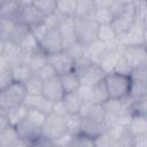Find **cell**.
<instances>
[{"label":"cell","mask_w":147,"mask_h":147,"mask_svg":"<svg viewBox=\"0 0 147 147\" xmlns=\"http://www.w3.org/2000/svg\"><path fill=\"white\" fill-rule=\"evenodd\" d=\"M107 131V125L105 121H99L94 118H82L80 134L94 138Z\"/></svg>","instance_id":"obj_14"},{"label":"cell","mask_w":147,"mask_h":147,"mask_svg":"<svg viewBox=\"0 0 147 147\" xmlns=\"http://www.w3.org/2000/svg\"><path fill=\"white\" fill-rule=\"evenodd\" d=\"M32 2L45 16H47L56 10V1L55 0H33Z\"/></svg>","instance_id":"obj_40"},{"label":"cell","mask_w":147,"mask_h":147,"mask_svg":"<svg viewBox=\"0 0 147 147\" xmlns=\"http://www.w3.org/2000/svg\"><path fill=\"white\" fill-rule=\"evenodd\" d=\"M62 52H64L75 62L76 60H78L79 57H82L85 54V47L83 45H80L78 41H75V42H71L70 45L65 46Z\"/></svg>","instance_id":"obj_38"},{"label":"cell","mask_w":147,"mask_h":147,"mask_svg":"<svg viewBox=\"0 0 147 147\" xmlns=\"http://www.w3.org/2000/svg\"><path fill=\"white\" fill-rule=\"evenodd\" d=\"M47 59H48V56L45 53H42L40 49H38L37 52L31 54V56L29 59V62H28V65L32 70V72L36 74L41 67H44L48 62Z\"/></svg>","instance_id":"obj_29"},{"label":"cell","mask_w":147,"mask_h":147,"mask_svg":"<svg viewBox=\"0 0 147 147\" xmlns=\"http://www.w3.org/2000/svg\"><path fill=\"white\" fill-rule=\"evenodd\" d=\"M119 56H121V49H108L107 48L106 53L99 61V65L105 71V74H109L115 70V67H116V63Z\"/></svg>","instance_id":"obj_16"},{"label":"cell","mask_w":147,"mask_h":147,"mask_svg":"<svg viewBox=\"0 0 147 147\" xmlns=\"http://www.w3.org/2000/svg\"><path fill=\"white\" fill-rule=\"evenodd\" d=\"M25 107L28 109H36L39 110L46 115H49L52 113V108H53V102L47 100L42 94H37V95H28L24 99Z\"/></svg>","instance_id":"obj_13"},{"label":"cell","mask_w":147,"mask_h":147,"mask_svg":"<svg viewBox=\"0 0 147 147\" xmlns=\"http://www.w3.org/2000/svg\"><path fill=\"white\" fill-rule=\"evenodd\" d=\"M46 117L47 115L39 111V110H36V109H28V114H26V117L25 119H28L30 123L39 126V127H42L45 121H46Z\"/></svg>","instance_id":"obj_42"},{"label":"cell","mask_w":147,"mask_h":147,"mask_svg":"<svg viewBox=\"0 0 147 147\" xmlns=\"http://www.w3.org/2000/svg\"><path fill=\"white\" fill-rule=\"evenodd\" d=\"M26 96V91L23 84L13 83L6 90L0 92V109L8 110L11 107L21 105L24 102Z\"/></svg>","instance_id":"obj_2"},{"label":"cell","mask_w":147,"mask_h":147,"mask_svg":"<svg viewBox=\"0 0 147 147\" xmlns=\"http://www.w3.org/2000/svg\"><path fill=\"white\" fill-rule=\"evenodd\" d=\"M18 9L20 1H0V17L13 18L16 21Z\"/></svg>","instance_id":"obj_26"},{"label":"cell","mask_w":147,"mask_h":147,"mask_svg":"<svg viewBox=\"0 0 147 147\" xmlns=\"http://www.w3.org/2000/svg\"><path fill=\"white\" fill-rule=\"evenodd\" d=\"M40 80H42V82H46V80H49V79H52V78H54V77H57L59 75L56 74V71H55V69L47 62L44 67H41L36 74H34Z\"/></svg>","instance_id":"obj_44"},{"label":"cell","mask_w":147,"mask_h":147,"mask_svg":"<svg viewBox=\"0 0 147 147\" xmlns=\"http://www.w3.org/2000/svg\"><path fill=\"white\" fill-rule=\"evenodd\" d=\"M79 77L80 85L94 86L105 79V71L100 68L98 63H90L78 70H75Z\"/></svg>","instance_id":"obj_7"},{"label":"cell","mask_w":147,"mask_h":147,"mask_svg":"<svg viewBox=\"0 0 147 147\" xmlns=\"http://www.w3.org/2000/svg\"><path fill=\"white\" fill-rule=\"evenodd\" d=\"M146 94H147V83L131 80V87L129 93L130 99H132L133 101H137L142 98H146Z\"/></svg>","instance_id":"obj_35"},{"label":"cell","mask_w":147,"mask_h":147,"mask_svg":"<svg viewBox=\"0 0 147 147\" xmlns=\"http://www.w3.org/2000/svg\"><path fill=\"white\" fill-rule=\"evenodd\" d=\"M65 133H67V130L64 124V117L57 116L53 113L47 115L46 121L41 127V136L49 139L53 144H55Z\"/></svg>","instance_id":"obj_4"},{"label":"cell","mask_w":147,"mask_h":147,"mask_svg":"<svg viewBox=\"0 0 147 147\" xmlns=\"http://www.w3.org/2000/svg\"><path fill=\"white\" fill-rule=\"evenodd\" d=\"M39 49L47 56L63 51V42L59 31H48L39 41Z\"/></svg>","instance_id":"obj_9"},{"label":"cell","mask_w":147,"mask_h":147,"mask_svg":"<svg viewBox=\"0 0 147 147\" xmlns=\"http://www.w3.org/2000/svg\"><path fill=\"white\" fill-rule=\"evenodd\" d=\"M13 83H14V80H13L10 69H6V70L0 71V92L6 90Z\"/></svg>","instance_id":"obj_49"},{"label":"cell","mask_w":147,"mask_h":147,"mask_svg":"<svg viewBox=\"0 0 147 147\" xmlns=\"http://www.w3.org/2000/svg\"><path fill=\"white\" fill-rule=\"evenodd\" d=\"M130 78H131L132 82L147 83V65L133 69L131 75H130Z\"/></svg>","instance_id":"obj_48"},{"label":"cell","mask_w":147,"mask_h":147,"mask_svg":"<svg viewBox=\"0 0 147 147\" xmlns=\"http://www.w3.org/2000/svg\"><path fill=\"white\" fill-rule=\"evenodd\" d=\"M126 130L131 136L147 134V117L141 114H132L129 118Z\"/></svg>","instance_id":"obj_15"},{"label":"cell","mask_w":147,"mask_h":147,"mask_svg":"<svg viewBox=\"0 0 147 147\" xmlns=\"http://www.w3.org/2000/svg\"><path fill=\"white\" fill-rule=\"evenodd\" d=\"M146 26L133 23L126 33L117 37V40L121 48L127 46H146Z\"/></svg>","instance_id":"obj_6"},{"label":"cell","mask_w":147,"mask_h":147,"mask_svg":"<svg viewBox=\"0 0 147 147\" xmlns=\"http://www.w3.org/2000/svg\"><path fill=\"white\" fill-rule=\"evenodd\" d=\"M121 54L131 65L132 70L147 65L146 46H127L121 48Z\"/></svg>","instance_id":"obj_8"},{"label":"cell","mask_w":147,"mask_h":147,"mask_svg":"<svg viewBox=\"0 0 147 147\" xmlns=\"http://www.w3.org/2000/svg\"><path fill=\"white\" fill-rule=\"evenodd\" d=\"M107 47L106 44L100 41V40H94L93 42L88 44L87 46H85V55L94 63L99 64V61L101 60V57L103 56V54L106 53Z\"/></svg>","instance_id":"obj_18"},{"label":"cell","mask_w":147,"mask_h":147,"mask_svg":"<svg viewBox=\"0 0 147 147\" xmlns=\"http://www.w3.org/2000/svg\"><path fill=\"white\" fill-rule=\"evenodd\" d=\"M114 16L109 9H96L92 20L98 25H106V24H110Z\"/></svg>","instance_id":"obj_41"},{"label":"cell","mask_w":147,"mask_h":147,"mask_svg":"<svg viewBox=\"0 0 147 147\" xmlns=\"http://www.w3.org/2000/svg\"><path fill=\"white\" fill-rule=\"evenodd\" d=\"M5 46H6V41H3V40H1V39H0V57H1V56H2V54H3Z\"/></svg>","instance_id":"obj_56"},{"label":"cell","mask_w":147,"mask_h":147,"mask_svg":"<svg viewBox=\"0 0 147 147\" xmlns=\"http://www.w3.org/2000/svg\"><path fill=\"white\" fill-rule=\"evenodd\" d=\"M54 147H57V146H54Z\"/></svg>","instance_id":"obj_59"},{"label":"cell","mask_w":147,"mask_h":147,"mask_svg":"<svg viewBox=\"0 0 147 147\" xmlns=\"http://www.w3.org/2000/svg\"><path fill=\"white\" fill-rule=\"evenodd\" d=\"M113 147H119V145H118V144H116V142H115V144H114V145H113Z\"/></svg>","instance_id":"obj_58"},{"label":"cell","mask_w":147,"mask_h":147,"mask_svg":"<svg viewBox=\"0 0 147 147\" xmlns=\"http://www.w3.org/2000/svg\"><path fill=\"white\" fill-rule=\"evenodd\" d=\"M29 32H30V28H29V26H26V25H24V24H22V23L16 22V25H15V28H14V30H13V33H11V36H10L9 41H11V42L18 45V44L24 39V37H25Z\"/></svg>","instance_id":"obj_39"},{"label":"cell","mask_w":147,"mask_h":147,"mask_svg":"<svg viewBox=\"0 0 147 147\" xmlns=\"http://www.w3.org/2000/svg\"><path fill=\"white\" fill-rule=\"evenodd\" d=\"M74 24H75L76 40L80 45L85 47L88 44L96 40V32H98L99 25L93 20L74 17Z\"/></svg>","instance_id":"obj_3"},{"label":"cell","mask_w":147,"mask_h":147,"mask_svg":"<svg viewBox=\"0 0 147 147\" xmlns=\"http://www.w3.org/2000/svg\"><path fill=\"white\" fill-rule=\"evenodd\" d=\"M15 129L17 131V134L21 141L25 144H29L41 136V127L30 123L28 119H24L23 122H21L18 125L15 126Z\"/></svg>","instance_id":"obj_12"},{"label":"cell","mask_w":147,"mask_h":147,"mask_svg":"<svg viewBox=\"0 0 147 147\" xmlns=\"http://www.w3.org/2000/svg\"><path fill=\"white\" fill-rule=\"evenodd\" d=\"M113 72H117V74H121V75H124V76H129L131 75L132 72V68L131 65L129 64V62L125 60V57L121 54L117 63H116V67H115V70Z\"/></svg>","instance_id":"obj_45"},{"label":"cell","mask_w":147,"mask_h":147,"mask_svg":"<svg viewBox=\"0 0 147 147\" xmlns=\"http://www.w3.org/2000/svg\"><path fill=\"white\" fill-rule=\"evenodd\" d=\"M14 147H28V144H25V142L21 141L20 144H17V145H16V146H14Z\"/></svg>","instance_id":"obj_57"},{"label":"cell","mask_w":147,"mask_h":147,"mask_svg":"<svg viewBox=\"0 0 147 147\" xmlns=\"http://www.w3.org/2000/svg\"><path fill=\"white\" fill-rule=\"evenodd\" d=\"M26 114H28V108L25 107L24 103L17 105V106L11 107L8 110H6V116L9 122V125L14 126V127L25 119Z\"/></svg>","instance_id":"obj_20"},{"label":"cell","mask_w":147,"mask_h":147,"mask_svg":"<svg viewBox=\"0 0 147 147\" xmlns=\"http://www.w3.org/2000/svg\"><path fill=\"white\" fill-rule=\"evenodd\" d=\"M45 15L33 5L32 1H20V9L16 16V22L32 28L44 22Z\"/></svg>","instance_id":"obj_5"},{"label":"cell","mask_w":147,"mask_h":147,"mask_svg":"<svg viewBox=\"0 0 147 147\" xmlns=\"http://www.w3.org/2000/svg\"><path fill=\"white\" fill-rule=\"evenodd\" d=\"M92 88H93V86L80 85L79 88L77 90V93L82 98L83 101H91V98H92Z\"/></svg>","instance_id":"obj_52"},{"label":"cell","mask_w":147,"mask_h":147,"mask_svg":"<svg viewBox=\"0 0 147 147\" xmlns=\"http://www.w3.org/2000/svg\"><path fill=\"white\" fill-rule=\"evenodd\" d=\"M132 147H147V134L132 136Z\"/></svg>","instance_id":"obj_54"},{"label":"cell","mask_w":147,"mask_h":147,"mask_svg":"<svg viewBox=\"0 0 147 147\" xmlns=\"http://www.w3.org/2000/svg\"><path fill=\"white\" fill-rule=\"evenodd\" d=\"M15 25H16L15 20L0 17V39L3 41H9Z\"/></svg>","instance_id":"obj_33"},{"label":"cell","mask_w":147,"mask_h":147,"mask_svg":"<svg viewBox=\"0 0 147 147\" xmlns=\"http://www.w3.org/2000/svg\"><path fill=\"white\" fill-rule=\"evenodd\" d=\"M11 71V76H13V80L15 83H20V84H25L34 74L32 72V70L29 68L28 64H18L15 65L13 68H10Z\"/></svg>","instance_id":"obj_24"},{"label":"cell","mask_w":147,"mask_h":147,"mask_svg":"<svg viewBox=\"0 0 147 147\" xmlns=\"http://www.w3.org/2000/svg\"><path fill=\"white\" fill-rule=\"evenodd\" d=\"M95 10H96V8L94 5V1H92V0H77L76 1L75 17L92 20Z\"/></svg>","instance_id":"obj_19"},{"label":"cell","mask_w":147,"mask_h":147,"mask_svg":"<svg viewBox=\"0 0 147 147\" xmlns=\"http://www.w3.org/2000/svg\"><path fill=\"white\" fill-rule=\"evenodd\" d=\"M41 94L47 100H49L52 102L61 101L62 98H63V95H64V91H63L62 85H61L60 76L54 77V78H52L49 80L44 82Z\"/></svg>","instance_id":"obj_11"},{"label":"cell","mask_w":147,"mask_h":147,"mask_svg":"<svg viewBox=\"0 0 147 147\" xmlns=\"http://www.w3.org/2000/svg\"><path fill=\"white\" fill-rule=\"evenodd\" d=\"M52 113L55 114V115H57V116H61V117H64V116L68 114V113H67V109H65V107H64V105H63V102H62V100H61V101L53 102Z\"/></svg>","instance_id":"obj_53"},{"label":"cell","mask_w":147,"mask_h":147,"mask_svg":"<svg viewBox=\"0 0 147 147\" xmlns=\"http://www.w3.org/2000/svg\"><path fill=\"white\" fill-rule=\"evenodd\" d=\"M42 84H44V82L40 80L36 75H33V76H32V77L24 84L26 94H28V95H37V94H41V91H42Z\"/></svg>","instance_id":"obj_37"},{"label":"cell","mask_w":147,"mask_h":147,"mask_svg":"<svg viewBox=\"0 0 147 147\" xmlns=\"http://www.w3.org/2000/svg\"><path fill=\"white\" fill-rule=\"evenodd\" d=\"M77 0H59L56 1V10L64 17H75Z\"/></svg>","instance_id":"obj_30"},{"label":"cell","mask_w":147,"mask_h":147,"mask_svg":"<svg viewBox=\"0 0 147 147\" xmlns=\"http://www.w3.org/2000/svg\"><path fill=\"white\" fill-rule=\"evenodd\" d=\"M63 42V48L71 42L77 41L76 40V34H75V24H74V17H68L63 21L61 24L60 29L57 30Z\"/></svg>","instance_id":"obj_17"},{"label":"cell","mask_w":147,"mask_h":147,"mask_svg":"<svg viewBox=\"0 0 147 147\" xmlns=\"http://www.w3.org/2000/svg\"><path fill=\"white\" fill-rule=\"evenodd\" d=\"M48 63L55 69L59 76H62L67 72L75 70V62L71 57H69L64 52H60L48 56Z\"/></svg>","instance_id":"obj_10"},{"label":"cell","mask_w":147,"mask_h":147,"mask_svg":"<svg viewBox=\"0 0 147 147\" xmlns=\"http://www.w3.org/2000/svg\"><path fill=\"white\" fill-rule=\"evenodd\" d=\"M95 107H96V105L93 103L92 101H83L82 106L79 108L78 115L82 118H90V117H92V115L95 110Z\"/></svg>","instance_id":"obj_47"},{"label":"cell","mask_w":147,"mask_h":147,"mask_svg":"<svg viewBox=\"0 0 147 147\" xmlns=\"http://www.w3.org/2000/svg\"><path fill=\"white\" fill-rule=\"evenodd\" d=\"M133 21H130L127 18H124V17H114L111 23H110V26L113 28V30L115 31L116 36L119 37V36H123L124 33H126L130 28L133 25Z\"/></svg>","instance_id":"obj_28"},{"label":"cell","mask_w":147,"mask_h":147,"mask_svg":"<svg viewBox=\"0 0 147 147\" xmlns=\"http://www.w3.org/2000/svg\"><path fill=\"white\" fill-rule=\"evenodd\" d=\"M117 38L115 31L113 30V28L110 26V24H106V25H99L98 26V32H96V39L105 42V44H109L111 41H114Z\"/></svg>","instance_id":"obj_34"},{"label":"cell","mask_w":147,"mask_h":147,"mask_svg":"<svg viewBox=\"0 0 147 147\" xmlns=\"http://www.w3.org/2000/svg\"><path fill=\"white\" fill-rule=\"evenodd\" d=\"M93 141H94V147H113V145L115 144V141L109 137L107 131L94 137Z\"/></svg>","instance_id":"obj_46"},{"label":"cell","mask_w":147,"mask_h":147,"mask_svg":"<svg viewBox=\"0 0 147 147\" xmlns=\"http://www.w3.org/2000/svg\"><path fill=\"white\" fill-rule=\"evenodd\" d=\"M18 46H20V48H21L23 52L30 53V54H32V53H34V52H37V51L39 49V42H38V40L33 37V34H32L31 32H29V33L24 37V39L18 44Z\"/></svg>","instance_id":"obj_36"},{"label":"cell","mask_w":147,"mask_h":147,"mask_svg":"<svg viewBox=\"0 0 147 147\" xmlns=\"http://www.w3.org/2000/svg\"><path fill=\"white\" fill-rule=\"evenodd\" d=\"M65 18H68V17H64L57 10H55L54 13L45 16L44 24L46 25V28H47L48 31H57Z\"/></svg>","instance_id":"obj_32"},{"label":"cell","mask_w":147,"mask_h":147,"mask_svg":"<svg viewBox=\"0 0 147 147\" xmlns=\"http://www.w3.org/2000/svg\"><path fill=\"white\" fill-rule=\"evenodd\" d=\"M30 32L33 34V37H34V38L38 40V42H39V41L46 36V33L48 32V30H47L46 25L44 24V22H41V23H39V24H37V25L30 28Z\"/></svg>","instance_id":"obj_50"},{"label":"cell","mask_w":147,"mask_h":147,"mask_svg":"<svg viewBox=\"0 0 147 147\" xmlns=\"http://www.w3.org/2000/svg\"><path fill=\"white\" fill-rule=\"evenodd\" d=\"M9 125V122L7 119V116H6V111L0 109V132L3 131L5 129H7Z\"/></svg>","instance_id":"obj_55"},{"label":"cell","mask_w":147,"mask_h":147,"mask_svg":"<svg viewBox=\"0 0 147 147\" xmlns=\"http://www.w3.org/2000/svg\"><path fill=\"white\" fill-rule=\"evenodd\" d=\"M105 85L108 91L109 99L122 100L129 96L131 87V78L117 72H109L105 76Z\"/></svg>","instance_id":"obj_1"},{"label":"cell","mask_w":147,"mask_h":147,"mask_svg":"<svg viewBox=\"0 0 147 147\" xmlns=\"http://www.w3.org/2000/svg\"><path fill=\"white\" fill-rule=\"evenodd\" d=\"M60 80H61V85H62V88H63L64 93L76 92L80 86L79 77H78V75L75 70L60 76Z\"/></svg>","instance_id":"obj_21"},{"label":"cell","mask_w":147,"mask_h":147,"mask_svg":"<svg viewBox=\"0 0 147 147\" xmlns=\"http://www.w3.org/2000/svg\"><path fill=\"white\" fill-rule=\"evenodd\" d=\"M126 132H127L126 126L123 125V124H121L119 122H117V123L110 125V126L107 129V133L109 134V137H110L115 142H117Z\"/></svg>","instance_id":"obj_43"},{"label":"cell","mask_w":147,"mask_h":147,"mask_svg":"<svg viewBox=\"0 0 147 147\" xmlns=\"http://www.w3.org/2000/svg\"><path fill=\"white\" fill-rule=\"evenodd\" d=\"M20 142L21 139L14 126H8L0 132V147H14Z\"/></svg>","instance_id":"obj_23"},{"label":"cell","mask_w":147,"mask_h":147,"mask_svg":"<svg viewBox=\"0 0 147 147\" xmlns=\"http://www.w3.org/2000/svg\"><path fill=\"white\" fill-rule=\"evenodd\" d=\"M28 147H54V144L49 139L40 136L37 139H34L33 141L29 142L28 144Z\"/></svg>","instance_id":"obj_51"},{"label":"cell","mask_w":147,"mask_h":147,"mask_svg":"<svg viewBox=\"0 0 147 147\" xmlns=\"http://www.w3.org/2000/svg\"><path fill=\"white\" fill-rule=\"evenodd\" d=\"M109 99L107 87L105 85V82H100L99 84L94 85L92 88V98L91 101L95 105H103Z\"/></svg>","instance_id":"obj_27"},{"label":"cell","mask_w":147,"mask_h":147,"mask_svg":"<svg viewBox=\"0 0 147 147\" xmlns=\"http://www.w3.org/2000/svg\"><path fill=\"white\" fill-rule=\"evenodd\" d=\"M62 102H63L68 114H78L83 100L76 91V92L64 93V95L62 98Z\"/></svg>","instance_id":"obj_22"},{"label":"cell","mask_w":147,"mask_h":147,"mask_svg":"<svg viewBox=\"0 0 147 147\" xmlns=\"http://www.w3.org/2000/svg\"><path fill=\"white\" fill-rule=\"evenodd\" d=\"M64 124L67 133L70 136H78L80 134V124L82 117L78 114H67L64 116Z\"/></svg>","instance_id":"obj_25"},{"label":"cell","mask_w":147,"mask_h":147,"mask_svg":"<svg viewBox=\"0 0 147 147\" xmlns=\"http://www.w3.org/2000/svg\"><path fill=\"white\" fill-rule=\"evenodd\" d=\"M134 23L140 24L142 26H147V2L145 0H134Z\"/></svg>","instance_id":"obj_31"}]
</instances>
